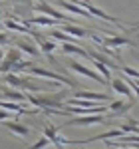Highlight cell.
<instances>
[{
	"label": "cell",
	"mask_w": 139,
	"mask_h": 149,
	"mask_svg": "<svg viewBox=\"0 0 139 149\" xmlns=\"http://www.w3.org/2000/svg\"><path fill=\"white\" fill-rule=\"evenodd\" d=\"M109 117L105 113H83L81 117H74L70 121H64L60 127H72V125H78V127H85V125H105L109 123L107 121Z\"/></svg>",
	"instance_id": "cell-1"
},
{
	"label": "cell",
	"mask_w": 139,
	"mask_h": 149,
	"mask_svg": "<svg viewBox=\"0 0 139 149\" xmlns=\"http://www.w3.org/2000/svg\"><path fill=\"white\" fill-rule=\"evenodd\" d=\"M28 74H30V76H36V78H50V80H54V81L66 84V86H70V88H78V84L72 80V78H68V76H62V74H56V72H50V70L40 68V66H34V64L30 66Z\"/></svg>",
	"instance_id": "cell-2"
},
{
	"label": "cell",
	"mask_w": 139,
	"mask_h": 149,
	"mask_svg": "<svg viewBox=\"0 0 139 149\" xmlns=\"http://www.w3.org/2000/svg\"><path fill=\"white\" fill-rule=\"evenodd\" d=\"M68 68H70V70H74V72H78V74H81L83 78H90V80L97 81L99 86H107V84H109V81L105 80L104 76L95 74L93 70H90L88 66H83V64H80V62H72V60H70V62H68Z\"/></svg>",
	"instance_id": "cell-3"
},
{
	"label": "cell",
	"mask_w": 139,
	"mask_h": 149,
	"mask_svg": "<svg viewBox=\"0 0 139 149\" xmlns=\"http://www.w3.org/2000/svg\"><path fill=\"white\" fill-rule=\"evenodd\" d=\"M20 60H22V50H20L18 46L10 48L8 54L4 56V60L0 62V74H8V72H12V66L18 64Z\"/></svg>",
	"instance_id": "cell-4"
},
{
	"label": "cell",
	"mask_w": 139,
	"mask_h": 149,
	"mask_svg": "<svg viewBox=\"0 0 139 149\" xmlns=\"http://www.w3.org/2000/svg\"><path fill=\"white\" fill-rule=\"evenodd\" d=\"M52 2H56L60 8H64V10L72 12V14H78V16H81V18H92L93 14L90 10H85L83 6H80V2H74V0H52Z\"/></svg>",
	"instance_id": "cell-5"
},
{
	"label": "cell",
	"mask_w": 139,
	"mask_h": 149,
	"mask_svg": "<svg viewBox=\"0 0 139 149\" xmlns=\"http://www.w3.org/2000/svg\"><path fill=\"white\" fill-rule=\"evenodd\" d=\"M80 6H83L85 10H90L95 16V18H101V20H105V22H111V24H121V20L119 18H115V16H109L107 12H104L101 8H97V6H93L90 0H80Z\"/></svg>",
	"instance_id": "cell-6"
},
{
	"label": "cell",
	"mask_w": 139,
	"mask_h": 149,
	"mask_svg": "<svg viewBox=\"0 0 139 149\" xmlns=\"http://www.w3.org/2000/svg\"><path fill=\"white\" fill-rule=\"evenodd\" d=\"M34 10H40L42 14H48V16H52V18H58V20H62V22H72L66 14H62V12H58V10H54L50 4H48L46 0H38L34 6H32Z\"/></svg>",
	"instance_id": "cell-7"
},
{
	"label": "cell",
	"mask_w": 139,
	"mask_h": 149,
	"mask_svg": "<svg viewBox=\"0 0 139 149\" xmlns=\"http://www.w3.org/2000/svg\"><path fill=\"white\" fill-rule=\"evenodd\" d=\"M131 107H133V100H129V102H111V105H109L111 113L107 117H125Z\"/></svg>",
	"instance_id": "cell-8"
},
{
	"label": "cell",
	"mask_w": 139,
	"mask_h": 149,
	"mask_svg": "<svg viewBox=\"0 0 139 149\" xmlns=\"http://www.w3.org/2000/svg\"><path fill=\"white\" fill-rule=\"evenodd\" d=\"M60 22H62V20L52 18V16H48V14H42V16H32V18L22 20L24 26H28V24H38V26H58Z\"/></svg>",
	"instance_id": "cell-9"
},
{
	"label": "cell",
	"mask_w": 139,
	"mask_h": 149,
	"mask_svg": "<svg viewBox=\"0 0 139 149\" xmlns=\"http://www.w3.org/2000/svg\"><path fill=\"white\" fill-rule=\"evenodd\" d=\"M64 32H68L70 36H74V38H90L92 36V30H88V28H81L78 24L74 22H64Z\"/></svg>",
	"instance_id": "cell-10"
},
{
	"label": "cell",
	"mask_w": 139,
	"mask_h": 149,
	"mask_svg": "<svg viewBox=\"0 0 139 149\" xmlns=\"http://www.w3.org/2000/svg\"><path fill=\"white\" fill-rule=\"evenodd\" d=\"M2 123H4V127H6V129H10L12 133H16L18 137H28V135H30L28 125L20 123L18 119H16V121H8V119H6V121H2Z\"/></svg>",
	"instance_id": "cell-11"
},
{
	"label": "cell",
	"mask_w": 139,
	"mask_h": 149,
	"mask_svg": "<svg viewBox=\"0 0 139 149\" xmlns=\"http://www.w3.org/2000/svg\"><path fill=\"white\" fill-rule=\"evenodd\" d=\"M109 86H111V90H115L117 93H121V95H125V97H129V100H133V93H131V90H129V84L125 80H119V78H115V80L109 81Z\"/></svg>",
	"instance_id": "cell-12"
},
{
	"label": "cell",
	"mask_w": 139,
	"mask_h": 149,
	"mask_svg": "<svg viewBox=\"0 0 139 149\" xmlns=\"http://www.w3.org/2000/svg\"><path fill=\"white\" fill-rule=\"evenodd\" d=\"M62 54H78V56H81V58H90V52L88 50H83V48H80L78 44H74V42H64L62 44Z\"/></svg>",
	"instance_id": "cell-13"
},
{
	"label": "cell",
	"mask_w": 139,
	"mask_h": 149,
	"mask_svg": "<svg viewBox=\"0 0 139 149\" xmlns=\"http://www.w3.org/2000/svg\"><path fill=\"white\" fill-rule=\"evenodd\" d=\"M0 90H2V95H4L6 100H10V102H20V103H26V102H28L26 93L18 92L16 88H12V90H8V88H0Z\"/></svg>",
	"instance_id": "cell-14"
},
{
	"label": "cell",
	"mask_w": 139,
	"mask_h": 149,
	"mask_svg": "<svg viewBox=\"0 0 139 149\" xmlns=\"http://www.w3.org/2000/svg\"><path fill=\"white\" fill-rule=\"evenodd\" d=\"M0 107H6V109H10V111H16L18 115H22V113H32L30 109H24L22 105H20V102H10V100L0 102Z\"/></svg>",
	"instance_id": "cell-15"
},
{
	"label": "cell",
	"mask_w": 139,
	"mask_h": 149,
	"mask_svg": "<svg viewBox=\"0 0 139 149\" xmlns=\"http://www.w3.org/2000/svg\"><path fill=\"white\" fill-rule=\"evenodd\" d=\"M14 44L20 48L22 52H26V54H30V56H38V48L32 44V42H28V40H14Z\"/></svg>",
	"instance_id": "cell-16"
},
{
	"label": "cell",
	"mask_w": 139,
	"mask_h": 149,
	"mask_svg": "<svg viewBox=\"0 0 139 149\" xmlns=\"http://www.w3.org/2000/svg\"><path fill=\"white\" fill-rule=\"evenodd\" d=\"M38 44H40V50H42V52H46L48 56H50L54 50H58V44H56V42H50V40H44V38H42V40H38Z\"/></svg>",
	"instance_id": "cell-17"
},
{
	"label": "cell",
	"mask_w": 139,
	"mask_h": 149,
	"mask_svg": "<svg viewBox=\"0 0 139 149\" xmlns=\"http://www.w3.org/2000/svg\"><path fill=\"white\" fill-rule=\"evenodd\" d=\"M93 66H95V70H97V72H99V74L104 76L105 80H107V81H111V80H109V78H111V72H109V68L105 66L104 62H99V60H95V62H93Z\"/></svg>",
	"instance_id": "cell-18"
},
{
	"label": "cell",
	"mask_w": 139,
	"mask_h": 149,
	"mask_svg": "<svg viewBox=\"0 0 139 149\" xmlns=\"http://www.w3.org/2000/svg\"><path fill=\"white\" fill-rule=\"evenodd\" d=\"M50 143H52V141H50V137H48V135H44V137H42V139H38V141H36L34 145H32V149H40V147H48V145H50Z\"/></svg>",
	"instance_id": "cell-19"
},
{
	"label": "cell",
	"mask_w": 139,
	"mask_h": 149,
	"mask_svg": "<svg viewBox=\"0 0 139 149\" xmlns=\"http://www.w3.org/2000/svg\"><path fill=\"white\" fill-rule=\"evenodd\" d=\"M14 113H16V111H10V109H6V107H2V109H0V121L12 119V117H14ZM16 115H18V113H16Z\"/></svg>",
	"instance_id": "cell-20"
},
{
	"label": "cell",
	"mask_w": 139,
	"mask_h": 149,
	"mask_svg": "<svg viewBox=\"0 0 139 149\" xmlns=\"http://www.w3.org/2000/svg\"><path fill=\"white\" fill-rule=\"evenodd\" d=\"M121 72H123V74H127V76H131V78H135V80H139V72H137V70L123 66V68H121Z\"/></svg>",
	"instance_id": "cell-21"
},
{
	"label": "cell",
	"mask_w": 139,
	"mask_h": 149,
	"mask_svg": "<svg viewBox=\"0 0 139 149\" xmlns=\"http://www.w3.org/2000/svg\"><path fill=\"white\" fill-rule=\"evenodd\" d=\"M10 42H12V38L6 34V32H2V30H0V44H10Z\"/></svg>",
	"instance_id": "cell-22"
},
{
	"label": "cell",
	"mask_w": 139,
	"mask_h": 149,
	"mask_svg": "<svg viewBox=\"0 0 139 149\" xmlns=\"http://www.w3.org/2000/svg\"><path fill=\"white\" fill-rule=\"evenodd\" d=\"M12 4H20V2H28V0H10Z\"/></svg>",
	"instance_id": "cell-23"
},
{
	"label": "cell",
	"mask_w": 139,
	"mask_h": 149,
	"mask_svg": "<svg viewBox=\"0 0 139 149\" xmlns=\"http://www.w3.org/2000/svg\"><path fill=\"white\" fill-rule=\"evenodd\" d=\"M4 60V52H2V48H0V62Z\"/></svg>",
	"instance_id": "cell-24"
},
{
	"label": "cell",
	"mask_w": 139,
	"mask_h": 149,
	"mask_svg": "<svg viewBox=\"0 0 139 149\" xmlns=\"http://www.w3.org/2000/svg\"><path fill=\"white\" fill-rule=\"evenodd\" d=\"M2 28H4V22H0V30H2Z\"/></svg>",
	"instance_id": "cell-25"
}]
</instances>
